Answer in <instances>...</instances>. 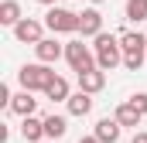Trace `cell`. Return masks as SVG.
<instances>
[{"label": "cell", "instance_id": "1", "mask_svg": "<svg viewBox=\"0 0 147 143\" xmlns=\"http://www.w3.org/2000/svg\"><path fill=\"white\" fill-rule=\"evenodd\" d=\"M92 51H96V61H99V68L103 72H113L116 65H123V48H120V34H96V44H92Z\"/></svg>", "mask_w": 147, "mask_h": 143}, {"label": "cell", "instance_id": "2", "mask_svg": "<svg viewBox=\"0 0 147 143\" xmlns=\"http://www.w3.org/2000/svg\"><path fill=\"white\" fill-rule=\"evenodd\" d=\"M17 78H21L24 89H31V92H45L48 82L55 78V72H51V65H45V61H34V65H21Z\"/></svg>", "mask_w": 147, "mask_h": 143}, {"label": "cell", "instance_id": "3", "mask_svg": "<svg viewBox=\"0 0 147 143\" xmlns=\"http://www.w3.org/2000/svg\"><path fill=\"white\" fill-rule=\"evenodd\" d=\"M45 27H48L51 34H75V31H79V14H75V10H65V7H48Z\"/></svg>", "mask_w": 147, "mask_h": 143}, {"label": "cell", "instance_id": "4", "mask_svg": "<svg viewBox=\"0 0 147 143\" xmlns=\"http://www.w3.org/2000/svg\"><path fill=\"white\" fill-rule=\"evenodd\" d=\"M65 61L72 65V72L79 75V72H89V68H96L99 61H96V51H89L82 41H69L65 44Z\"/></svg>", "mask_w": 147, "mask_h": 143}, {"label": "cell", "instance_id": "5", "mask_svg": "<svg viewBox=\"0 0 147 143\" xmlns=\"http://www.w3.org/2000/svg\"><path fill=\"white\" fill-rule=\"evenodd\" d=\"M14 37H17L21 44H38V41L45 37V24L34 21V17H21V21L14 24Z\"/></svg>", "mask_w": 147, "mask_h": 143}, {"label": "cell", "instance_id": "6", "mask_svg": "<svg viewBox=\"0 0 147 143\" xmlns=\"http://www.w3.org/2000/svg\"><path fill=\"white\" fill-rule=\"evenodd\" d=\"M103 31V14H99V7H86L82 14H79V34L82 37H96Z\"/></svg>", "mask_w": 147, "mask_h": 143}, {"label": "cell", "instance_id": "7", "mask_svg": "<svg viewBox=\"0 0 147 143\" xmlns=\"http://www.w3.org/2000/svg\"><path fill=\"white\" fill-rule=\"evenodd\" d=\"M34 51H38V61H45V65H55L62 55H65V44H58L55 37H41L34 44Z\"/></svg>", "mask_w": 147, "mask_h": 143}, {"label": "cell", "instance_id": "8", "mask_svg": "<svg viewBox=\"0 0 147 143\" xmlns=\"http://www.w3.org/2000/svg\"><path fill=\"white\" fill-rule=\"evenodd\" d=\"M120 133H123V123H120L116 116H103V119L96 123V136L103 143H120Z\"/></svg>", "mask_w": 147, "mask_h": 143}, {"label": "cell", "instance_id": "9", "mask_svg": "<svg viewBox=\"0 0 147 143\" xmlns=\"http://www.w3.org/2000/svg\"><path fill=\"white\" fill-rule=\"evenodd\" d=\"M65 106H69V116H89L92 112V92H86V89H79V92H72L69 99H65Z\"/></svg>", "mask_w": 147, "mask_h": 143}, {"label": "cell", "instance_id": "10", "mask_svg": "<svg viewBox=\"0 0 147 143\" xmlns=\"http://www.w3.org/2000/svg\"><path fill=\"white\" fill-rule=\"evenodd\" d=\"M103 85H106V72L99 68H89V72H79V89H86V92H103Z\"/></svg>", "mask_w": 147, "mask_h": 143}, {"label": "cell", "instance_id": "11", "mask_svg": "<svg viewBox=\"0 0 147 143\" xmlns=\"http://www.w3.org/2000/svg\"><path fill=\"white\" fill-rule=\"evenodd\" d=\"M21 136L28 143H41L45 140V119H38V116H21Z\"/></svg>", "mask_w": 147, "mask_h": 143}, {"label": "cell", "instance_id": "12", "mask_svg": "<svg viewBox=\"0 0 147 143\" xmlns=\"http://www.w3.org/2000/svg\"><path fill=\"white\" fill-rule=\"evenodd\" d=\"M34 109H38V99L31 96V89L17 92V96L10 99V112H17V116H34Z\"/></svg>", "mask_w": 147, "mask_h": 143}, {"label": "cell", "instance_id": "13", "mask_svg": "<svg viewBox=\"0 0 147 143\" xmlns=\"http://www.w3.org/2000/svg\"><path fill=\"white\" fill-rule=\"evenodd\" d=\"M120 48H123V55L147 51V34H140V31H120Z\"/></svg>", "mask_w": 147, "mask_h": 143}, {"label": "cell", "instance_id": "14", "mask_svg": "<svg viewBox=\"0 0 147 143\" xmlns=\"http://www.w3.org/2000/svg\"><path fill=\"white\" fill-rule=\"evenodd\" d=\"M65 130H69V119L65 116H45V140H62L65 136Z\"/></svg>", "mask_w": 147, "mask_h": 143}, {"label": "cell", "instance_id": "15", "mask_svg": "<svg viewBox=\"0 0 147 143\" xmlns=\"http://www.w3.org/2000/svg\"><path fill=\"white\" fill-rule=\"evenodd\" d=\"M113 116H116L123 126H134V130H137V126H140V119H144V112L134 106V102H123V106H116V112H113Z\"/></svg>", "mask_w": 147, "mask_h": 143}, {"label": "cell", "instance_id": "16", "mask_svg": "<svg viewBox=\"0 0 147 143\" xmlns=\"http://www.w3.org/2000/svg\"><path fill=\"white\" fill-rule=\"evenodd\" d=\"M45 96H48L51 102H65V99H69L72 92H69V82H65L62 75H55V78L48 82V89H45Z\"/></svg>", "mask_w": 147, "mask_h": 143}, {"label": "cell", "instance_id": "17", "mask_svg": "<svg viewBox=\"0 0 147 143\" xmlns=\"http://www.w3.org/2000/svg\"><path fill=\"white\" fill-rule=\"evenodd\" d=\"M17 21H21V3L17 0H3L0 3V24L3 27H14Z\"/></svg>", "mask_w": 147, "mask_h": 143}, {"label": "cell", "instance_id": "18", "mask_svg": "<svg viewBox=\"0 0 147 143\" xmlns=\"http://www.w3.org/2000/svg\"><path fill=\"white\" fill-rule=\"evenodd\" d=\"M123 17H127V21H134V24L147 21V0H127V7H123Z\"/></svg>", "mask_w": 147, "mask_h": 143}, {"label": "cell", "instance_id": "19", "mask_svg": "<svg viewBox=\"0 0 147 143\" xmlns=\"http://www.w3.org/2000/svg\"><path fill=\"white\" fill-rule=\"evenodd\" d=\"M144 58H147V51H134V55H123V68H127V72H140Z\"/></svg>", "mask_w": 147, "mask_h": 143}, {"label": "cell", "instance_id": "20", "mask_svg": "<svg viewBox=\"0 0 147 143\" xmlns=\"http://www.w3.org/2000/svg\"><path fill=\"white\" fill-rule=\"evenodd\" d=\"M130 102H134V106H137V109L147 116V92H137V96H130Z\"/></svg>", "mask_w": 147, "mask_h": 143}, {"label": "cell", "instance_id": "21", "mask_svg": "<svg viewBox=\"0 0 147 143\" xmlns=\"http://www.w3.org/2000/svg\"><path fill=\"white\" fill-rule=\"evenodd\" d=\"M130 143H147V130H140V133H134V140Z\"/></svg>", "mask_w": 147, "mask_h": 143}, {"label": "cell", "instance_id": "22", "mask_svg": "<svg viewBox=\"0 0 147 143\" xmlns=\"http://www.w3.org/2000/svg\"><path fill=\"white\" fill-rule=\"evenodd\" d=\"M79 143H103V140H99V136L92 133V136H79Z\"/></svg>", "mask_w": 147, "mask_h": 143}, {"label": "cell", "instance_id": "23", "mask_svg": "<svg viewBox=\"0 0 147 143\" xmlns=\"http://www.w3.org/2000/svg\"><path fill=\"white\" fill-rule=\"evenodd\" d=\"M34 3H41V7H55V0H34Z\"/></svg>", "mask_w": 147, "mask_h": 143}, {"label": "cell", "instance_id": "24", "mask_svg": "<svg viewBox=\"0 0 147 143\" xmlns=\"http://www.w3.org/2000/svg\"><path fill=\"white\" fill-rule=\"evenodd\" d=\"M92 3H106V0H92Z\"/></svg>", "mask_w": 147, "mask_h": 143}, {"label": "cell", "instance_id": "25", "mask_svg": "<svg viewBox=\"0 0 147 143\" xmlns=\"http://www.w3.org/2000/svg\"><path fill=\"white\" fill-rule=\"evenodd\" d=\"M41 143H45V140H41ZM51 143H55V140H51Z\"/></svg>", "mask_w": 147, "mask_h": 143}]
</instances>
